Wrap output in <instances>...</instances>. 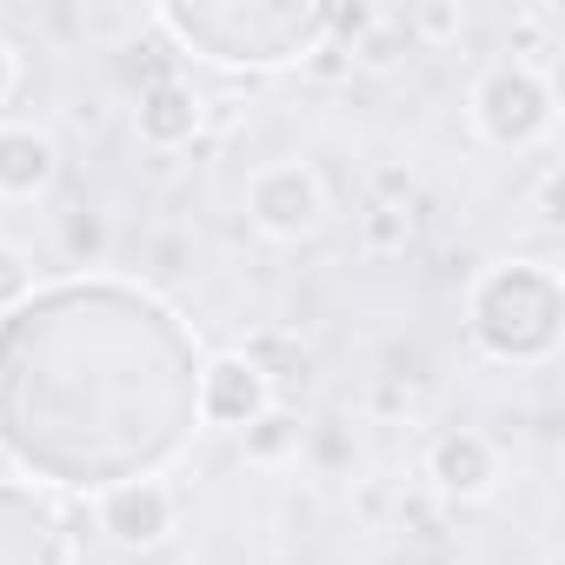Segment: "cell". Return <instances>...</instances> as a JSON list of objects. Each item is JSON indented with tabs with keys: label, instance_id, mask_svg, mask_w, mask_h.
<instances>
[{
	"label": "cell",
	"instance_id": "6da1fadb",
	"mask_svg": "<svg viewBox=\"0 0 565 565\" xmlns=\"http://www.w3.org/2000/svg\"><path fill=\"white\" fill-rule=\"evenodd\" d=\"M472 107H479V134L492 147H525V140H539L552 127V81L539 67H525V61H505V67H492L479 81Z\"/></svg>",
	"mask_w": 565,
	"mask_h": 565
},
{
	"label": "cell",
	"instance_id": "7a4b0ae2",
	"mask_svg": "<svg viewBox=\"0 0 565 565\" xmlns=\"http://www.w3.org/2000/svg\"><path fill=\"white\" fill-rule=\"evenodd\" d=\"M246 213H253V226H266V233H279V239H300V233L320 226L327 193H320V180H313L307 167H266V173H253V186H246Z\"/></svg>",
	"mask_w": 565,
	"mask_h": 565
},
{
	"label": "cell",
	"instance_id": "3957f363",
	"mask_svg": "<svg viewBox=\"0 0 565 565\" xmlns=\"http://www.w3.org/2000/svg\"><path fill=\"white\" fill-rule=\"evenodd\" d=\"M200 413L220 426V433H246L253 419L273 413V380L246 360V353H220L200 380Z\"/></svg>",
	"mask_w": 565,
	"mask_h": 565
},
{
	"label": "cell",
	"instance_id": "277c9868",
	"mask_svg": "<svg viewBox=\"0 0 565 565\" xmlns=\"http://www.w3.org/2000/svg\"><path fill=\"white\" fill-rule=\"evenodd\" d=\"M173 519H180V505L160 479H127V486L100 492V532L114 545H160L173 532Z\"/></svg>",
	"mask_w": 565,
	"mask_h": 565
},
{
	"label": "cell",
	"instance_id": "5b68a950",
	"mask_svg": "<svg viewBox=\"0 0 565 565\" xmlns=\"http://www.w3.org/2000/svg\"><path fill=\"white\" fill-rule=\"evenodd\" d=\"M426 479L446 492V499H486L492 492V479H499V452H492V439L486 433H446V439H433V452H426Z\"/></svg>",
	"mask_w": 565,
	"mask_h": 565
},
{
	"label": "cell",
	"instance_id": "8992f818",
	"mask_svg": "<svg viewBox=\"0 0 565 565\" xmlns=\"http://www.w3.org/2000/svg\"><path fill=\"white\" fill-rule=\"evenodd\" d=\"M61 173V147L41 127H0V200H41Z\"/></svg>",
	"mask_w": 565,
	"mask_h": 565
},
{
	"label": "cell",
	"instance_id": "52a82bcc",
	"mask_svg": "<svg viewBox=\"0 0 565 565\" xmlns=\"http://www.w3.org/2000/svg\"><path fill=\"white\" fill-rule=\"evenodd\" d=\"M134 127H140V140L147 147H186L193 134H200V94L186 87V81H153V87H140V107H134Z\"/></svg>",
	"mask_w": 565,
	"mask_h": 565
},
{
	"label": "cell",
	"instance_id": "ba28073f",
	"mask_svg": "<svg viewBox=\"0 0 565 565\" xmlns=\"http://www.w3.org/2000/svg\"><path fill=\"white\" fill-rule=\"evenodd\" d=\"M413 246V206H393V200H373L360 213V253L366 259H393Z\"/></svg>",
	"mask_w": 565,
	"mask_h": 565
},
{
	"label": "cell",
	"instance_id": "9c48e42d",
	"mask_svg": "<svg viewBox=\"0 0 565 565\" xmlns=\"http://www.w3.org/2000/svg\"><path fill=\"white\" fill-rule=\"evenodd\" d=\"M406 47H413V41H406V28H399L393 14H380V21L353 41V54H347V61H353V67H366V74H386V67H399V54H406Z\"/></svg>",
	"mask_w": 565,
	"mask_h": 565
},
{
	"label": "cell",
	"instance_id": "30bf717a",
	"mask_svg": "<svg viewBox=\"0 0 565 565\" xmlns=\"http://www.w3.org/2000/svg\"><path fill=\"white\" fill-rule=\"evenodd\" d=\"M399 28H406V41L446 47V41H459V34H466V8H459V0H446V8H413Z\"/></svg>",
	"mask_w": 565,
	"mask_h": 565
},
{
	"label": "cell",
	"instance_id": "8fae6325",
	"mask_svg": "<svg viewBox=\"0 0 565 565\" xmlns=\"http://www.w3.org/2000/svg\"><path fill=\"white\" fill-rule=\"evenodd\" d=\"M294 439H300V426H294L287 413H266V419H253V426H246V452H253V459H279Z\"/></svg>",
	"mask_w": 565,
	"mask_h": 565
},
{
	"label": "cell",
	"instance_id": "7c38bea8",
	"mask_svg": "<svg viewBox=\"0 0 565 565\" xmlns=\"http://www.w3.org/2000/svg\"><path fill=\"white\" fill-rule=\"evenodd\" d=\"M28 287H34V259L14 239H0V307H14Z\"/></svg>",
	"mask_w": 565,
	"mask_h": 565
},
{
	"label": "cell",
	"instance_id": "4fadbf2b",
	"mask_svg": "<svg viewBox=\"0 0 565 565\" xmlns=\"http://www.w3.org/2000/svg\"><path fill=\"white\" fill-rule=\"evenodd\" d=\"M100 246H107L100 213H94V206H74V213H67V253H87V259H94Z\"/></svg>",
	"mask_w": 565,
	"mask_h": 565
},
{
	"label": "cell",
	"instance_id": "5bb4252c",
	"mask_svg": "<svg viewBox=\"0 0 565 565\" xmlns=\"http://www.w3.org/2000/svg\"><path fill=\"white\" fill-rule=\"evenodd\" d=\"M532 206H539V220H545V226H558V220H565V213H558V167H545V173H539Z\"/></svg>",
	"mask_w": 565,
	"mask_h": 565
},
{
	"label": "cell",
	"instance_id": "9a60e30c",
	"mask_svg": "<svg viewBox=\"0 0 565 565\" xmlns=\"http://www.w3.org/2000/svg\"><path fill=\"white\" fill-rule=\"evenodd\" d=\"M14 81H21V67H14V47H8V41H0V100H8V94H14Z\"/></svg>",
	"mask_w": 565,
	"mask_h": 565
}]
</instances>
